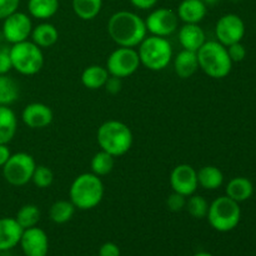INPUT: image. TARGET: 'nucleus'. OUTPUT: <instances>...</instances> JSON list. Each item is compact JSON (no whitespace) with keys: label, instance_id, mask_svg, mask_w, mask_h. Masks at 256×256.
<instances>
[{"label":"nucleus","instance_id":"1","mask_svg":"<svg viewBox=\"0 0 256 256\" xmlns=\"http://www.w3.org/2000/svg\"><path fill=\"white\" fill-rule=\"evenodd\" d=\"M108 32L115 44L124 48H135L148 34L145 20L132 12L120 10L108 22Z\"/></svg>","mask_w":256,"mask_h":256},{"label":"nucleus","instance_id":"2","mask_svg":"<svg viewBox=\"0 0 256 256\" xmlns=\"http://www.w3.org/2000/svg\"><path fill=\"white\" fill-rule=\"evenodd\" d=\"M104 184L98 175L84 172L78 175L69 189L70 202L79 210H92L104 198Z\"/></svg>","mask_w":256,"mask_h":256},{"label":"nucleus","instance_id":"3","mask_svg":"<svg viewBox=\"0 0 256 256\" xmlns=\"http://www.w3.org/2000/svg\"><path fill=\"white\" fill-rule=\"evenodd\" d=\"M96 140L100 149L118 158L125 155L132 149L134 138L126 124L118 120H108L98 129Z\"/></svg>","mask_w":256,"mask_h":256},{"label":"nucleus","instance_id":"4","mask_svg":"<svg viewBox=\"0 0 256 256\" xmlns=\"http://www.w3.org/2000/svg\"><path fill=\"white\" fill-rule=\"evenodd\" d=\"M199 68L210 78L222 79L230 74L234 62L228 54L226 46L216 40L205 42L196 52Z\"/></svg>","mask_w":256,"mask_h":256},{"label":"nucleus","instance_id":"5","mask_svg":"<svg viewBox=\"0 0 256 256\" xmlns=\"http://www.w3.org/2000/svg\"><path fill=\"white\" fill-rule=\"evenodd\" d=\"M138 46L140 64L152 72L164 70L172 59V46L166 38L146 35Z\"/></svg>","mask_w":256,"mask_h":256},{"label":"nucleus","instance_id":"6","mask_svg":"<svg viewBox=\"0 0 256 256\" xmlns=\"http://www.w3.org/2000/svg\"><path fill=\"white\" fill-rule=\"evenodd\" d=\"M208 222L210 226L219 232H229L239 225L242 220V209L239 202L229 196H219L209 204Z\"/></svg>","mask_w":256,"mask_h":256},{"label":"nucleus","instance_id":"7","mask_svg":"<svg viewBox=\"0 0 256 256\" xmlns=\"http://www.w3.org/2000/svg\"><path fill=\"white\" fill-rule=\"evenodd\" d=\"M12 69L22 75H35L44 66L42 48L30 40L16 42L9 48Z\"/></svg>","mask_w":256,"mask_h":256},{"label":"nucleus","instance_id":"8","mask_svg":"<svg viewBox=\"0 0 256 256\" xmlns=\"http://www.w3.org/2000/svg\"><path fill=\"white\" fill-rule=\"evenodd\" d=\"M35 168L36 162L32 155L22 152H15L2 166V176L12 186H24L32 182Z\"/></svg>","mask_w":256,"mask_h":256},{"label":"nucleus","instance_id":"9","mask_svg":"<svg viewBox=\"0 0 256 256\" xmlns=\"http://www.w3.org/2000/svg\"><path fill=\"white\" fill-rule=\"evenodd\" d=\"M140 65V58L135 48L119 46L109 55L105 68L109 75L124 79L134 74Z\"/></svg>","mask_w":256,"mask_h":256},{"label":"nucleus","instance_id":"10","mask_svg":"<svg viewBox=\"0 0 256 256\" xmlns=\"http://www.w3.org/2000/svg\"><path fill=\"white\" fill-rule=\"evenodd\" d=\"M146 30L152 35L166 38L178 30L179 18L178 14L168 8H158L152 10L145 19Z\"/></svg>","mask_w":256,"mask_h":256},{"label":"nucleus","instance_id":"11","mask_svg":"<svg viewBox=\"0 0 256 256\" xmlns=\"http://www.w3.org/2000/svg\"><path fill=\"white\" fill-rule=\"evenodd\" d=\"M32 30V19L25 12H15L2 20V36L12 45L29 39Z\"/></svg>","mask_w":256,"mask_h":256},{"label":"nucleus","instance_id":"12","mask_svg":"<svg viewBox=\"0 0 256 256\" xmlns=\"http://www.w3.org/2000/svg\"><path fill=\"white\" fill-rule=\"evenodd\" d=\"M215 34L218 42L224 46L240 42L245 35V22L239 15L225 14L218 20L215 25Z\"/></svg>","mask_w":256,"mask_h":256},{"label":"nucleus","instance_id":"13","mask_svg":"<svg viewBox=\"0 0 256 256\" xmlns=\"http://www.w3.org/2000/svg\"><path fill=\"white\" fill-rule=\"evenodd\" d=\"M170 185L174 192L189 198L199 186L198 172L189 164L176 165L170 174Z\"/></svg>","mask_w":256,"mask_h":256},{"label":"nucleus","instance_id":"14","mask_svg":"<svg viewBox=\"0 0 256 256\" xmlns=\"http://www.w3.org/2000/svg\"><path fill=\"white\" fill-rule=\"evenodd\" d=\"M19 245L25 256H46L49 252V238L38 226L25 229Z\"/></svg>","mask_w":256,"mask_h":256},{"label":"nucleus","instance_id":"15","mask_svg":"<svg viewBox=\"0 0 256 256\" xmlns=\"http://www.w3.org/2000/svg\"><path fill=\"white\" fill-rule=\"evenodd\" d=\"M22 119L30 129H44L52 124L54 112L49 105L42 102H32L22 109Z\"/></svg>","mask_w":256,"mask_h":256},{"label":"nucleus","instance_id":"16","mask_svg":"<svg viewBox=\"0 0 256 256\" xmlns=\"http://www.w3.org/2000/svg\"><path fill=\"white\" fill-rule=\"evenodd\" d=\"M24 229L15 218H0V252H6L18 246Z\"/></svg>","mask_w":256,"mask_h":256},{"label":"nucleus","instance_id":"17","mask_svg":"<svg viewBox=\"0 0 256 256\" xmlns=\"http://www.w3.org/2000/svg\"><path fill=\"white\" fill-rule=\"evenodd\" d=\"M178 39L182 49L196 52L206 42L205 32L199 24H184L179 29Z\"/></svg>","mask_w":256,"mask_h":256},{"label":"nucleus","instance_id":"18","mask_svg":"<svg viewBox=\"0 0 256 256\" xmlns=\"http://www.w3.org/2000/svg\"><path fill=\"white\" fill-rule=\"evenodd\" d=\"M208 6L202 0H182L178 6V18L185 24H199L206 16Z\"/></svg>","mask_w":256,"mask_h":256},{"label":"nucleus","instance_id":"19","mask_svg":"<svg viewBox=\"0 0 256 256\" xmlns=\"http://www.w3.org/2000/svg\"><path fill=\"white\" fill-rule=\"evenodd\" d=\"M198 69H199V62H198V55L195 52L182 49L174 58V70L178 76L182 79L192 76Z\"/></svg>","mask_w":256,"mask_h":256},{"label":"nucleus","instance_id":"20","mask_svg":"<svg viewBox=\"0 0 256 256\" xmlns=\"http://www.w3.org/2000/svg\"><path fill=\"white\" fill-rule=\"evenodd\" d=\"M254 194V185L248 178L236 176L232 178L226 185V196L236 202H242L249 200Z\"/></svg>","mask_w":256,"mask_h":256},{"label":"nucleus","instance_id":"21","mask_svg":"<svg viewBox=\"0 0 256 256\" xmlns=\"http://www.w3.org/2000/svg\"><path fill=\"white\" fill-rule=\"evenodd\" d=\"M18 130V118L12 108L0 105V144H9Z\"/></svg>","mask_w":256,"mask_h":256},{"label":"nucleus","instance_id":"22","mask_svg":"<svg viewBox=\"0 0 256 256\" xmlns=\"http://www.w3.org/2000/svg\"><path fill=\"white\" fill-rule=\"evenodd\" d=\"M32 42L39 48H50L59 39V32L55 25L50 22H40L36 26H32Z\"/></svg>","mask_w":256,"mask_h":256},{"label":"nucleus","instance_id":"23","mask_svg":"<svg viewBox=\"0 0 256 256\" xmlns=\"http://www.w3.org/2000/svg\"><path fill=\"white\" fill-rule=\"evenodd\" d=\"M109 78L106 68L102 65H89L82 72V82L86 89L98 90L104 88Z\"/></svg>","mask_w":256,"mask_h":256},{"label":"nucleus","instance_id":"24","mask_svg":"<svg viewBox=\"0 0 256 256\" xmlns=\"http://www.w3.org/2000/svg\"><path fill=\"white\" fill-rule=\"evenodd\" d=\"M224 182V174L214 165H205L198 172V184L205 190H216Z\"/></svg>","mask_w":256,"mask_h":256},{"label":"nucleus","instance_id":"25","mask_svg":"<svg viewBox=\"0 0 256 256\" xmlns=\"http://www.w3.org/2000/svg\"><path fill=\"white\" fill-rule=\"evenodd\" d=\"M59 0H29L28 12L38 20H48L59 10Z\"/></svg>","mask_w":256,"mask_h":256},{"label":"nucleus","instance_id":"26","mask_svg":"<svg viewBox=\"0 0 256 256\" xmlns=\"http://www.w3.org/2000/svg\"><path fill=\"white\" fill-rule=\"evenodd\" d=\"M75 15L82 20H92L100 14L102 0H72Z\"/></svg>","mask_w":256,"mask_h":256},{"label":"nucleus","instance_id":"27","mask_svg":"<svg viewBox=\"0 0 256 256\" xmlns=\"http://www.w3.org/2000/svg\"><path fill=\"white\" fill-rule=\"evenodd\" d=\"M19 84L9 75H0V105L10 106L19 99Z\"/></svg>","mask_w":256,"mask_h":256},{"label":"nucleus","instance_id":"28","mask_svg":"<svg viewBox=\"0 0 256 256\" xmlns=\"http://www.w3.org/2000/svg\"><path fill=\"white\" fill-rule=\"evenodd\" d=\"M75 210H76V208L70 200L69 202L68 200H58L49 209L50 220L55 224H65L72 219Z\"/></svg>","mask_w":256,"mask_h":256},{"label":"nucleus","instance_id":"29","mask_svg":"<svg viewBox=\"0 0 256 256\" xmlns=\"http://www.w3.org/2000/svg\"><path fill=\"white\" fill-rule=\"evenodd\" d=\"M115 165V158L110 155L109 152L100 150L96 154L92 156V162H90V168H92V174L98 175V176H105V175L110 174L114 169Z\"/></svg>","mask_w":256,"mask_h":256},{"label":"nucleus","instance_id":"30","mask_svg":"<svg viewBox=\"0 0 256 256\" xmlns=\"http://www.w3.org/2000/svg\"><path fill=\"white\" fill-rule=\"evenodd\" d=\"M40 216H42V212L40 209L34 204H26L22 205L16 212V216L15 220L18 222V224L22 228V229H29V228L36 226L38 222H40Z\"/></svg>","mask_w":256,"mask_h":256},{"label":"nucleus","instance_id":"31","mask_svg":"<svg viewBox=\"0 0 256 256\" xmlns=\"http://www.w3.org/2000/svg\"><path fill=\"white\" fill-rule=\"evenodd\" d=\"M186 210L192 218L195 219H204L208 215L209 210V202L202 195H190L189 199L186 200Z\"/></svg>","mask_w":256,"mask_h":256},{"label":"nucleus","instance_id":"32","mask_svg":"<svg viewBox=\"0 0 256 256\" xmlns=\"http://www.w3.org/2000/svg\"><path fill=\"white\" fill-rule=\"evenodd\" d=\"M32 182L39 189H46L54 182V172L46 165H36L32 172Z\"/></svg>","mask_w":256,"mask_h":256},{"label":"nucleus","instance_id":"33","mask_svg":"<svg viewBox=\"0 0 256 256\" xmlns=\"http://www.w3.org/2000/svg\"><path fill=\"white\" fill-rule=\"evenodd\" d=\"M166 206L170 212H182V210L185 209V206H186V196L172 192V194L168 196Z\"/></svg>","mask_w":256,"mask_h":256},{"label":"nucleus","instance_id":"34","mask_svg":"<svg viewBox=\"0 0 256 256\" xmlns=\"http://www.w3.org/2000/svg\"><path fill=\"white\" fill-rule=\"evenodd\" d=\"M226 50L232 62H240L246 58V49H245L244 44H242V42L229 45L226 46Z\"/></svg>","mask_w":256,"mask_h":256},{"label":"nucleus","instance_id":"35","mask_svg":"<svg viewBox=\"0 0 256 256\" xmlns=\"http://www.w3.org/2000/svg\"><path fill=\"white\" fill-rule=\"evenodd\" d=\"M20 0H0V20H4L12 12H18Z\"/></svg>","mask_w":256,"mask_h":256},{"label":"nucleus","instance_id":"36","mask_svg":"<svg viewBox=\"0 0 256 256\" xmlns=\"http://www.w3.org/2000/svg\"><path fill=\"white\" fill-rule=\"evenodd\" d=\"M12 69L10 52L6 48L0 49V75H5Z\"/></svg>","mask_w":256,"mask_h":256},{"label":"nucleus","instance_id":"37","mask_svg":"<svg viewBox=\"0 0 256 256\" xmlns=\"http://www.w3.org/2000/svg\"><path fill=\"white\" fill-rule=\"evenodd\" d=\"M104 88H105V90L109 92V94H112V95L119 94V92H122V79H120V78H116V76H112V75H109V78H108Z\"/></svg>","mask_w":256,"mask_h":256},{"label":"nucleus","instance_id":"38","mask_svg":"<svg viewBox=\"0 0 256 256\" xmlns=\"http://www.w3.org/2000/svg\"><path fill=\"white\" fill-rule=\"evenodd\" d=\"M120 248L112 242H104L99 249V256H120Z\"/></svg>","mask_w":256,"mask_h":256},{"label":"nucleus","instance_id":"39","mask_svg":"<svg viewBox=\"0 0 256 256\" xmlns=\"http://www.w3.org/2000/svg\"><path fill=\"white\" fill-rule=\"evenodd\" d=\"M159 0H130L132 6H135L136 9L140 10H149L156 5V2Z\"/></svg>","mask_w":256,"mask_h":256},{"label":"nucleus","instance_id":"40","mask_svg":"<svg viewBox=\"0 0 256 256\" xmlns=\"http://www.w3.org/2000/svg\"><path fill=\"white\" fill-rule=\"evenodd\" d=\"M10 156H12V152L8 144H0V168L4 166Z\"/></svg>","mask_w":256,"mask_h":256},{"label":"nucleus","instance_id":"41","mask_svg":"<svg viewBox=\"0 0 256 256\" xmlns=\"http://www.w3.org/2000/svg\"><path fill=\"white\" fill-rule=\"evenodd\" d=\"M202 2H204L205 4H206V6H209V5L216 4V2H219V0H202Z\"/></svg>","mask_w":256,"mask_h":256},{"label":"nucleus","instance_id":"42","mask_svg":"<svg viewBox=\"0 0 256 256\" xmlns=\"http://www.w3.org/2000/svg\"><path fill=\"white\" fill-rule=\"evenodd\" d=\"M194 256H214L212 254H210V252H196Z\"/></svg>","mask_w":256,"mask_h":256}]
</instances>
